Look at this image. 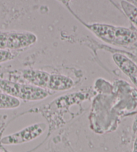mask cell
I'll list each match as a JSON object with an SVG mask.
<instances>
[{"label": "cell", "mask_w": 137, "mask_h": 152, "mask_svg": "<svg viewBox=\"0 0 137 152\" xmlns=\"http://www.w3.org/2000/svg\"><path fill=\"white\" fill-rule=\"evenodd\" d=\"M0 93H4L26 101H39L48 96L46 89L32 84H21L0 80Z\"/></svg>", "instance_id": "1"}, {"label": "cell", "mask_w": 137, "mask_h": 152, "mask_svg": "<svg viewBox=\"0 0 137 152\" xmlns=\"http://www.w3.org/2000/svg\"><path fill=\"white\" fill-rule=\"evenodd\" d=\"M37 40V36L29 31H0V50H20L32 45Z\"/></svg>", "instance_id": "2"}, {"label": "cell", "mask_w": 137, "mask_h": 152, "mask_svg": "<svg viewBox=\"0 0 137 152\" xmlns=\"http://www.w3.org/2000/svg\"><path fill=\"white\" fill-rule=\"evenodd\" d=\"M45 129L44 124L33 125L20 132L4 137L1 140V143L5 145H13L29 142L42 134Z\"/></svg>", "instance_id": "3"}, {"label": "cell", "mask_w": 137, "mask_h": 152, "mask_svg": "<svg viewBox=\"0 0 137 152\" xmlns=\"http://www.w3.org/2000/svg\"><path fill=\"white\" fill-rule=\"evenodd\" d=\"M113 60L120 70L127 75L137 88V66L127 56L120 53H115Z\"/></svg>", "instance_id": "4"}, {"label": "cell", "mask_w": 137, "mask_h": 152, "mask_svg": "<svg viewBox=\"0 0 137 152\" xmlns=\"http://www.w3.org/2000/svg\"><path fill=\"white\" fill-rule=\"evenodd\" d=\"M87 27L103 42L114 44L116 26L104 23H92L87 25Z\"/></svg>", "instance_id": "5"}, {"label": "cell", "mask_w": 137, "mask_h": 152, "mask_svg": "<svg viewBox=\"0 0 137 152\" xmlns=\"http://www.w3.org/2000/svg\"><path fill=\"white\" fill-rule=\"evenodd\" d=\"M23 76L24 79L32 85L43 89L48 88L50 75L47 72L39 70L27 69L23 72Z\"/></svg>", "instance_id": "6"}, {"label": "cell", "mask_w": 137, "mask_h": 152, "mask_svg": "<svg viewBox=\"0 0 137 152\" xmlns=\"http://www.w3.org/2000/svg\"><path fill=\"white\" fill-rule=\"evenodd\" d=\"M74 86V81L70 78L61 75H50L48 89L53 91L68 90Z\"/></svg>", "instance_id": "7"}, {"label": "cell", "mask_w": 137, "mask_h": 152, "mask_svg": "<svg viewBox=\"0 0 137 152\" xmlns=\"http://www.w3.org/2000/svg\"><path fill=\"white\" fill-rule=\"evenodd\" d=\"M20 105V99L10 95L0 93V110L17 108Z\"/></svg>", "instance_id": "8"}, {"label": "cell", "mask_w": 137, "mask_h": 152, "mask_svg": "<svg viewBox=\"0 0 137 152\" xmlns=\"http://www.w3.org/2000/svg\"><path fill=\"white\" fill-rule=\"evenodd\" d=\"M121 7L127 18L137 28V7L125 0L121 1Z\"/></svg>", "instance_id": "9"}, {"label": "cell", "mask_w": 137, "mask_h": 152, "mask_svg": "<svg viewBox=\"0 0 137 152\" xmlns=\"http://www.w3.org/2000/svg\"><path fill=\"white\" fill-rule=\"evenodd\" d=\"M14 58V55L10 50H0V64L12 60Z\"/></svg>", "instance_id": "10"}, {"label": "cell", "mask_w": 137, "mask_h": 152, "mask_svg": "<svg viewBox=\"0 0 137 152\" xmlns=\"http://www.w3.org/2000/svg\"><path fill=\"white\" fill-rule=\"evenodd\" d=\"M133 131L134 133L137 132V116L136 119H135V121H134L133 125Z\"/></svg>", "instance_id": "11"}, {"label": "cell", "mask_w": 137, "mask_h": 152, "mask_svg": "<svg viewBox=\"0 0 137 152\" xmlns=\"http://www.w3.org/2000/svg\"><path fill=\"white\" fill-rule=\"evenodd\" d=\"M133 152H137V135H136V137L135 143H134Z\"/></svg>", "instance_id": "12"}, {"label": "cell", "mask_w": 137, "mask_h": 152, "mask_svg": "<svg viewBox=\"0 0 137 152\" xmlns=\"http://www.w3.org/2000/svg\"><path fill=\"white\" fill-rule=\"evenodd\" d=\"M61 1L64 3V4H68V3H69L71 0H61Z\"/></svg>", "instance_id": "13"}]
</instances>
